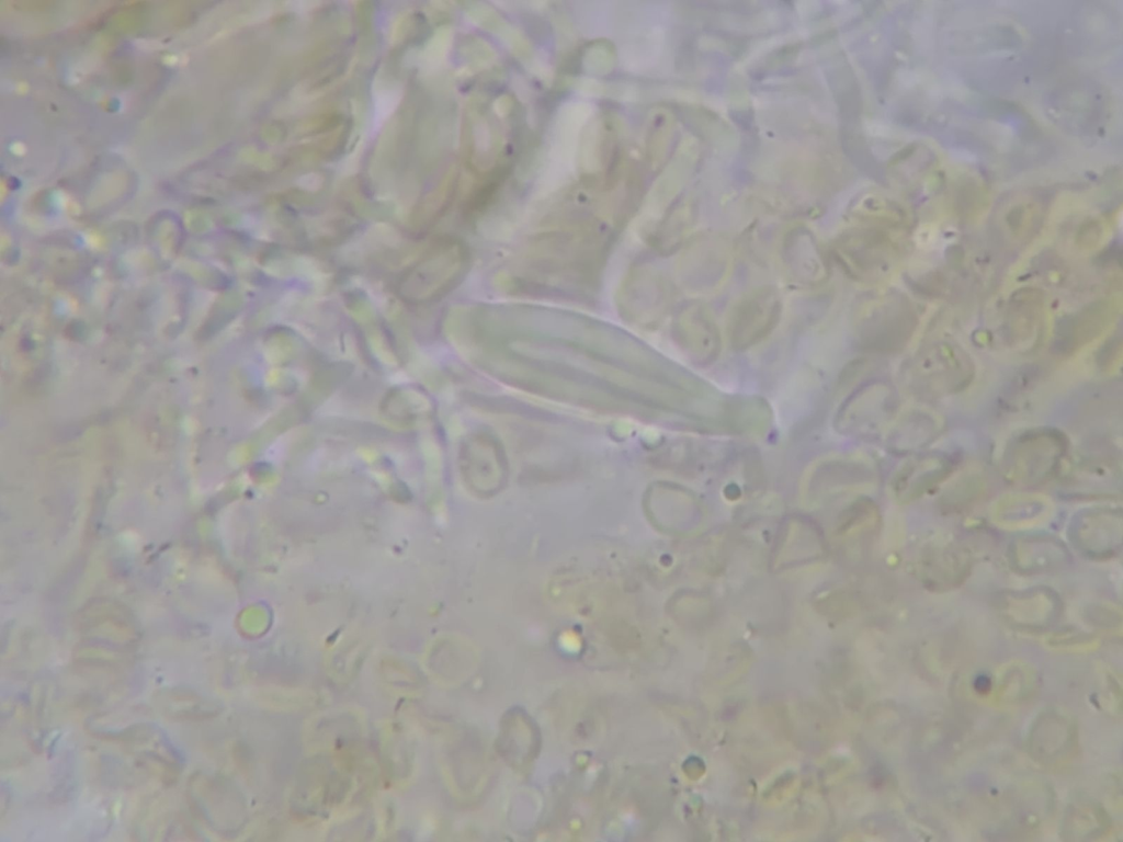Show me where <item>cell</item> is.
Masks as SVG:
<instances>
[{"label":"cell","instance_id":"1","mask_svg":"<svg viewBox=\"0 0 1123 842\" xmlns=\"http://www.w3.org/2000/svg\"><path fill=\"white\" fill-rule=\"evenodd\" d=\"M1064 452V439L1056 432H1028L1008 447L1002 465L1005 475L1021 485L1043 483L1058 469Z\"/></svg>","mask_w":1123,"mask_h":842},{"label":"cell","instance_id":"2","mask_svg":"<svg viewBox=\"0 0 1123 842\" xmlns=\"http://www.w3.org/2000/svg\"><path fill=\"white\" fill-rule=\"evenodd\" d=\"M781 300L770 287L752 291L731 309L728 337L737 349L751 346L765 338L781 317Z\"/></svg>","mask_w":1123,"mask_h":842},{"label":"cell","instance_id":"3","mask_svg":"<svg viewBox=\"0 0 1123 842\" xmlns=\"http://www.w3.org/2000/svg\"><path fill=\"white\" fill-rule=\"evenodd\" d=\"M901 304L892 297L865 301L854 315V332L865 349L892 350L901 342L906 327Z\"/></svg>","mask_w":1123,"mask_h":842},{"label":"cell","instance_id":"4","mask_svg":"<svg viewBox=\"0 0 1123 842\" xmlns=\"http://www.w3.org/2000/svg\"><path fill=\"white\" fill-rule=\"evenodd\" d=\"M1122 526L1121 510L1094 508L1078 513L1069 532L1080 551L1102 559L1115 555L1121 547Z\"/></svg>","mask_w":1123,"mask_h":842},{"label":"cell","instance_id":"5","mask_svg":"<svg viewBox=\"0 0 1123 842\" xmlns=\"http://www.w3.org/2000/svg\"><path fill=\"white\" fill-rule=\"evenodd\" d=\"M1052 500L1037 492H1009L990 505V520L1001 528L1028 530L1045 524L1053 514Z\"/></svg>","mask_w":1123,"mask_h":842},{"label":"cell","instance_id":"6","mask_svg":"<svg viewBox=\"0 0 1123 842\" xmlns=\"http://www.w3.org/2000/svg\"><path fill=\"white\" fill-rule=\"evenodd\" d=\"M951 460L944 456H920L908 462L897 475L894 490L903 502L925 494L952 471Z\"/></svg>","mask_w":1123,"mask_h":842},{"label":"cell","instance_id":"7","mask_svg":"<svg viewBox=\"0 0 1123 842\" xmlns=\"http://www.w3.org/2000/svg\"><path fill=\"white\" fill-rule=\"evenodd\" d=\"M1011 559L1016 567L1025 572L1056 569L1068 559L1062 543L1050 537H1025L1016 542Z\"/></svg>","mask_w":1123,"mask_h":842},{"label":"cell","instance_id":"8","mask_svg":"<svg viewBox=\"0 0 1123 842\" xmlns=\"http://www.w3.org/2000/svg\"><path fill=\"white\" fill-rule=\"evenodd\" d=\"M684 342L692 354L702 363L714 361L721 349V335L705 308L694 306L682 323Z\"/></svg>","mask_w":1123,"mask_h":842},{"label":"cell","instance_id":"9","mask_svg":"<svg viewBox=\"0 0 1123 842\" xmlns=\"http://www.w3.org/2000/svg\"><path fill=\"white\" fill-rule=\"evenodd\" d=\"M969 560L966 554L957 548H935L928 553L919 567L921 577L937 587H951L966 577Z\"/></svg>","mask_w":1123,"mask_h":842},{"label":"cell","instance_id":"10","mask_svg":"<svg viewBox=\"0 0 1123 842\" xmlns=\"http://www.w3.org/2000/svg\"><path fill=\"white\" fill-rule=\"evenodd\" d=\"M1057 598L1048 589H1032L1010 595L1006 602L1007 615L1020 624H1045L1056 613Z\"/></svg>","mask_w":1123,"mask_h":842}]
</instances>
